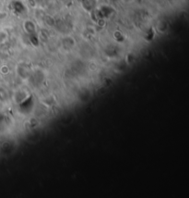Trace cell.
Here are the masks:
<instances>
[{
	"instance_id": "3",
	"label": "cell",
	"mask_w": 189,
	"mask_h": 198,
	"mask_svg": "<svg viewBox=\"0 0 189 198\" xmlns=\"http://www.w3.org/2000/svg\"><path fill=\"white\" fill-rule=\"evenodd\" d=\"M113 12H114L113 9L107 6H103L99 9L100 17H109Z\"/></svg>"
},
{
	"instance_id": "6",
	"label": "cell",
	"mask_w": 189,
	"mask_h": 198,
	"mask_svg": "<svg viewBox=\"0 0 189 198\" xmlns=\"http://www.w3.org/2000/svg\"><path fill=\"white\" fill-rule=\"evenodd\" d=\"M79 1H80V2H82V1H83V0H79Z\"/></svg>"
},
{
	"instance_id": "1",
	"label": "cell",
	"mask_w": 189,
	"mask_h": 198,
	"mask_svg": "<svg viewBox=\"0 0 189 198\" xmlns=\"http://www.w3.org/2000/svg\"><path fill=\"white\" fill-rule=\"evenodd\" d=\"M82 5H83V8L88 10V11H90L92 9H94L96 6V0H83L81 2Z\"/></svg>"
},
{
	"instance_id": "2",
	"label": "cell",
	"mask_w": 189,
	"mask_h": 198,
	"mask_svg": "<svg viewBox=\"0 0 189 198\" xmlns=\"http://www.w3.org/2000/svg\"><path fill=\"white\" fill-rule=\"evenodd\" d=\"M12 5V8L13 9L18 13V14H21L22 12L25 11V7L24 5L20 2V1H13V3L11 4Z\"/></svg>"
},
{
	"instance_id": "4",
	"label": "cell",
	"mask_w": 189,
	"mask_h": 198,
	"mask_svg": "<svg viewBox=\"0 0 189 198\" xmlns=\"http://www.w3.org/2000/svg\"><path fill=\"white\" fill-rule=\"evenodd\" d=\"M24 26H25V29L28 32H30V34H33V32L35 31V24L33 22H31V21H26L24 23Z\"/></svg>"
},
{
	"instance_id": "5",
	"label": "cell",
	"mask_w": 189,
	"mask_h": 198,
	"mask_svg": "<svg viewBox=\"0 0 189 198\" xmlns=\"http://www.w3.org/2000/svg\"><path fill=\"white\" fill-rule=\"evenodd\" d=\"M111 1H117V0H111Z\"/></svg>"
}]
</instances>
